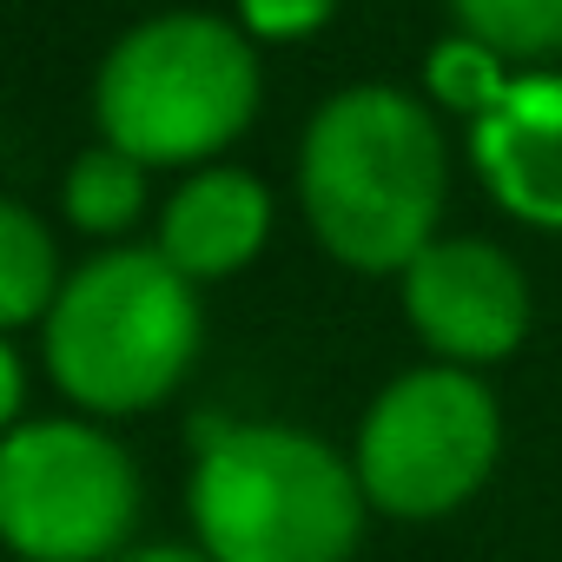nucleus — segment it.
Returning <instances> with one entry per match:
<instances>
[{
	"label": "nucleus",
	"instance_id": "nucleus-13",
	"mask_svg": "<svg viewBox=\"0 0 562 562\" xmlns=\"http://www.w3.org/2000/svg\"><path fill=\"white\" fill-rule=\"evenodd\" d=\"M463 34L490 41L503 60H549L562 54V0H450Z\"/></svg>",
	"mask_w": 562,
	"mask_h": 562
},
{
	"label": "nucleus",
	"instance_id": "nucleus-10",
	"mask_svg": "<svg viewBox=\"0 0 562 562\" xmlns=\"http://www.w3.org/2000/svg\"><path fill=\"white\" fill-rule=\"evenodd\" d=\"M60 299V251H54V232L21 205L8 199L0 205V325L21 331L34 318H47Z\"/></svg>",
	"mask_w": 562,
	"mask_h": 562
},
{
	"label": "nucleus",
	"instance_id": "nucleus-2",
	"mask_svg": "<svg viewBox=\"0 0 562 562\" xmlns=\"http://www.w3.org/2000/svg\"><path fill=\"white\" fill-rule=\"evenodd\" d=\"M192 529L212 562H345L364 536V476L292 424L199 417Z\"/></svg>",
	"mask_w": 562,
	"mask_h": 562
},
{
	"label": "nucleus",
	"instance_id": "nucleus-5",
	"mask_svg": "<svg viewBox=\"0 0 562 562\" xmlns=\"http://www.w3.org/2000/svg\"><path fill=\"white\" fill-rule=\"evenodd\" d=\"M496 443L503 424L490 384L463 364H430V371H404L371 404L351 463L364 476L371 509L397 522H430L483 490Z\"/></svg>",
	"mask_w": 562,
	"mask_h": 562
},
{
	"label": "nucleus",
	"instance_id": "nucleus-9",
	"mask_svg": "<svg viewBox=\"0 0 562 562\" xmlns=\"http://www.w3.org/2000/svg\"><path fill=\"white\" fill-rule=\"evenodd\" d=\"M265 232H271V192L238 166H212V172H192L166 199L159 251L186 278H225L258 258Z\"/></svg>",
	"mask_w": 562,
	"mask_h": 562
},
{
	"label": "nucleus",
	"instance_id": "nucleus-14",
	"mask_svg": "<svg viewBox=\"0 0 562 562\" xmlns=\"http://www.w3.org/2000/svg\"><path fill=\"white\" fill-rule=\"evenodd\" d=\"M338 14V0H238V21L251 41H305Z\"/></svg>",
	"mask_w": 562,
	"mask_h": 562
},
{
	"label": "nucleus",
	"instance_id": "nucleus-11",
	"mask_svg": "<svg viewBox=\"0 0 562 562\" xmlns=\"http://www.w3.org/2000/svg\"><path fill=\"white\" fill-rule=\"evenodd\" d=\"M60 199H67V218H74L80 232L113 238V232H126V225L146 212V159H133L126 146L100 139V146H87V153L74 159Z\"/></svg>",
	"mask_w": 562,
	"mask_h": 562
},
{
	"label": "nucleus",
	"instance_id": "nucleus-15",
	"mask_svg": "<svg viewBox=\"0 0 562 562\" xmlns=\"http://www.w3.org/2000/svg\"><path fill=\"white\" fill-rule=\"evenodd\" d=\"M21 411H27V371H21V351L14 345H0V424H21Z\"/></svg>",
	"mask_w": 562,
	"mask_h": 562
},
{
	"label": "nucleus",
	"instance_id": "nucleus-6",
	"mask_svg": "<svg viewBox=\"0 0 562 562\" xmlns=\"http://www.w3.org/2000/svg\"><path fill=\"white\" fill-rule=\"evenodd\" d=\"M139 516L133 457L74 417L14 424L0 443V529L27 562H106Z\"/></svg>",
	"mask_w": 562,
	"mask_h": 562
},
{
	"label": "nucleus",
	"instance_id": "nucleus-4",
	"mask_svg": "<svg viewBox=\"0 0 562 562\" xmlns=\"http://www.w3.org/2000/svg\"><path fill=\"white\" fill-rule=\"evenodd\" d=\"M258 113V54L251 34L212 14L139 21L93 80L100 139L126 146L146 166H192L232 146Z\"/></svg>",
	"mask_w": 562,
	"mask_h": 562
},
{
	"label": "nucleus",
	"instance_id": "nucleus-16",
	"mask_svg": "<svg viewBox=\"0 0 562 562\" xmlns=\"http://www.w3.org/2000/svg\"><path fill=\"white\" fill-rule=\"evenodd\" d=\"M120 562H212L205 549H139V555H120Z\"/></svg>",
	"mask_w": 562,
	"mask_h": 562
},
{
	"label": "nucleus",
	"instance_id": "nucleus-1",
	"mask_svg": "<svg viewBox=\"0 0 562 562\" xmlns=\"http://www.w3.org/2000/svg\"><path fill=\"white\" fill-rule=\"evenodd\" d=\"M443 179V133L404 87L364 80L331 93L299 146V205L351 271H404L437 245Z\"/></svg>",
	"mask_w": 562,
	"mask_h": 562
},
{
	"label": "nucleus",
	"instance_id": "nucleus-7",
	"mask_svg": "<svg viewBox=\"0 0 562 562\" xmlns=\"http://www.w3.org/2000/svg\"><path fill=\"white\" fill-rule=\"evenodd\" d=\"M404 318L443 364H503L529 331V278L490 238H437L404 265Z\"/></svg>",
	"mask_w": 562,
	"mask_h": 562
},
{
	"label": "nucleus",
	"instance_id": "nucleus-12",
	"mask_svg": "<svg viewBox=\"0 0 562 562\" xmlns=\"http://www.w3.org/2000/svg\"><path fill=\"white\" fill-rule=\"evenodd\" d=\"M424 87H430L437 106H450V113H463V120L476 126L490 106H503V93L516 87V74H509V60H503L490 41H476V34H450V41L430 47V60H424Z\"/></svg>",
	"mask_w": 562,
	"mask_h": 562
},
{
	"label": "nucleus",
	"instance_id": "nucleus-3",
	"mask_svg": "<svg viewBox=\"0 0 562 562\" xmlns=\"http://www.w3.org/2000/svg\"><path fill=\"white\" fill-rule=\"evenodd\" d=\"M41 325H47L54 384L100 417H133L172 397L205 331L192 278L166 251H139V245L87 258Z\"/></svg>",
	"mask_w": 562,
	"mask_h": 562
},
{
	"label": "nucleus",
	"instance_id": "nucleus-8",
	"mask_svg": "<svg viewBox=\"0 0 562 562\" xmlns=\"http://www.w3.org/2000/svg\"><path fill=\"white\" fill-rule=\"evenodd\" d=\"M470 159L509 218L562 232V74H516L503 106L470 126Z\"/></svg>",
	"mask_w": 562,
	"mask_h": 562
}]
</instances>
